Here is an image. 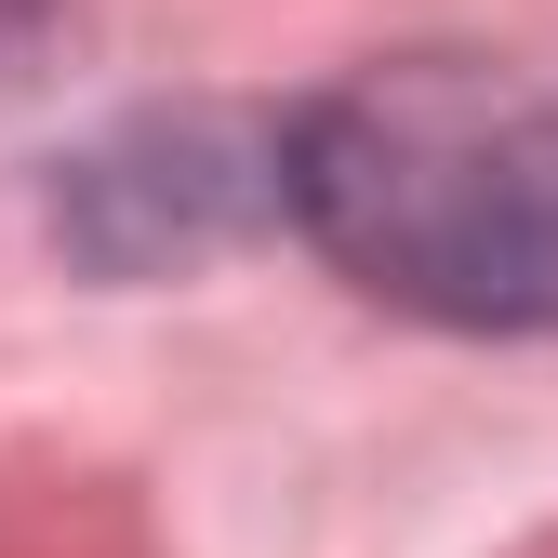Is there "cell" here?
<instances>
[{
	"label": "cell",
	"mask_w": 558,
	"mask_h": 558,
	"mask_svg": "<svg viewBox=\"0 0 558 558\" xmlns=\"http://www.w3.org/2000/svg\"><path fill=\"white\" fill-rule=\"evenodd\" d=\"M279 227L439 332H558V94L478 53H386L279 107Z\"/></svg>",
	"instance_id": "cell-1"
},
{
	"label": "cell",
	"mask_w": 558,
	"mask_h": 558,
	"mask_svg": "<svg viewBox=\"0 0 558 558\" xmlns=\"http://www.w3.org/2000/svg\"><path fill=\"white\" fill-rule=\"evenodd\" d=\"M253 214H279V120L227 133L214 107H147V120L94 133L81 160H53V240L107 279L199 266Z\"/></svg>",
	"instance_id": "cell-2"
},
{
	"label": "cell",
	"mask_w": 558,
	"mask_h": 558,
	"mask_svg": "<svg viewBox=\"0 0 558 558\" xmlns=\"http://www.w3.org/2000/svg\"><path fill=\"white\" fill-rule=\"evenodd\" d=\"M53 14V0H0V53H27V27Z\"/></svg>",
	"instance_id": "cell-3"
}]
</instances>
